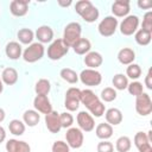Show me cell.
<instances>
[{"mask_svg": "<svg viewBox=\"0 0 152 152\" xmlns=\"http://www.w3.org/2000/svg\"><path fill=\"white\" fill-rule=\"evenodd\" d=\"M127 90H128V93L131 95L137 97V96H139V95H141L144 93V86H142V83H140L138 81H133V82L128 83Z\"/></svg>", "mask_w": 152, "mask_h": 152, "instance_id": "d590c367", "label": "cell"}, {"mask_svg": "<svg viewBox=\"0 0 152 152\" xmlns=\"http://www.w3.org/2000/svg\"><path fill=\"white\" fill-rule=\"evenodd\" d=\"M51 151L52 152H70V147L66 142H64L62 140H57L52 144Z\"/></svg>", "mask_w": 152, "mask_h": 152, "instance_id": "ab89813d", "label": "cell"}, {"mask_svg": "<svg viewBox=\"0 0 152 152\" xmlns=\"http://www.w3.org/2000/svg\"><path fill=\"white\" fill-rule=\"evenodd\" d=\"M10 11L14 17H24L28 11L27 0H13L10 4Z\"/></svg>", "mask_w": 152, "mask_h": 152, "instance_id": "9a60e30c", "label": "cell"}, {"mask_svg": "<svg viewBox=\"0 0 152 152\" xmlns=\"http://www.w3.org/2000/svg\"><path fill=\"white\" fill-rule=\"evenodd\" d=\"M97 152H114V146L108 140H102L97 144Z\"/></svg>", "mask_w": 152, "mask_h": 152, "instance_id": "b9f144b4", "label": "cell"}, {"mask_svg": "<svg viewBox=\"0 0 152 152\" xmlns=\"http://www.w3.org/2000/svg\"><path fill=\"white\" fill-rule=\"evenodd\" d=\"M45 53V48L40 43H32L30 44L23 52V58L27 63H34L43 58Z\"/></svg>", "mask_w": 152, "mask_h": 152, "instance_id": "7a4b0ae2", "label": "cell"}, {"mask_svg": "<svg viewBox=\"0 0 152 152\" xmlns=\"http://www.w3.org/2000/svg\"><path fill=\"white\" fill-rule=\"evenodd\" d=\"M36 38L38 39V43H40V44L50 43L53 39V31L50 26L42 25L36 31Z\"/></svg>", "mask_w": 152, "mask_h": 152, "instance_id": "ac0fdd59", "label": "cell"}, {"mask_svg": "<svg viewBox=\"0 0 152 152\" xmlns=\"http://www.w3.org/2000/svg\"><path fill=\"white\" fill-rule=\"evenodd\" d=\"M81 33H82V26L77 21H71L64 27L62 39L69 48H71L81 38Z\"/></svg>", "mask_w": 152, "mask_h": 152, "instance_id": "6da1fadb", "label": "cell"}, {"mask_svg": "<svg viewBox=\"0 0 152 152\" xmlns=\"http://www.w3.org/2000/svg\"><path fill=\"white\" fill-rule=\"evenodd\" d=\"M118 19L113 15H107L104 17L99 26H97V30H99V33L102 36V37H110L115 33L116 28H118Z\"/></svg>", "mask_w": 152, "mask_h": 152, "instance_id": "8992f818", "label": "cell"}, {"mask_svg": "<svg viewBox=\"0 0 152 152\" xmlns=\"http://www.w3.org/2000/svg\"><path fill=\"white\" fill-rule=\"evenodd\" d=\"M5 53H6V56H7L10 59L15 61V59H18L19 57H21V53H23L21 45H20L18 42H10V43L6 44Z\"/></svg>", "mask_w": 152, "mask_h": 152, "instance_id": "ffe728a7", "label": "cell"}, {"mask_svg": "<svg viewBox=\"0 0 152 152\" xmlns=\"http://www.w3.org/2000/svg\"><path fill=\"white\" fill-rule=\"evenodd\" d=\"M44 121H45V126H46V128L49 129L50 133H53V134L58 133L62 128L61 121H59V114L55 110L46 114L45 118H44Z\"/></svg>", "mask_w": 152, "mask_h": 152, "instance_id": "7c38bea8", "label": "cell"}, {"mask_svg": "<svg viewBox=\"0 0 152 152\" xmlns=\"http://www.w3.org/2000/svg\"><path fill=\"white\" fill-rule=\"evenodd\" d=\"M6 139V131L2 126H0V144Z\"/></svg>", "mask_w": 152, "mask_h": 152, "instance_id": "f6af8a7d", "label": "cell"}, {"mask_svg": "<svg viewBox=\"0 0 152 152\" xmlns=\"http://www.w3.org/2000/svg\"><path fill=\"white\" fill-rule=\"evenodd\" d=\"M96 137L101 140H108L113 135V126H110L107 122H101L95 128Z\"/></svg>", "mask_w": 152, "mask_h": 152, "instance_id": "cb8c5ba5", "label": "cell"}, {"mask_svg": "<svg viewBox=\"0 0 152 152\" xmlns=\"http://www.w3.org/2000/svg\"><path fill=\"white\" fill-rule=\"evenodd\" d=\"M17 36H18L19 42H20L21 44H26V45L32 44V40H33V38H34L33 31L30 30V28H26V27H25V28H20V30L18 31Z\"/></svg>", "mask_w": 152, "mask_h": 152, "instance_id": "f1b7e54d", "label": "cell"}, {"mask_svg": "<svg viewBox=\"0 0 152 152\" xmlns=\"http://www.w3.org/2000/svg\"><path fill=\"white\" fill-rule=\"evenodd\" d=\"M77 124H78V128L82 132H91L95 128V121L94 118L86 110H82L77 114Z\"/></svg>", "mask_w": 152, "mask_h": 152, "instance_id": "30bf717a", "label": "cell"}, {"mask_svg": "<svg viewBox=\"0 0 152 152\" xmlns=\"http://www.w3.org/2000/svg\"><path fill=\"white\" fill-rule=\"evenodd\" d=\"M140 76H141V68L139 64L132 63L127 66V69H126V77L127 78L129 77L132 80H138Z\"/></svg>", "mask_w": 152, "mask_h": 152, "instance_id": "e575fe53", "label": "cell"}, {"mask_svg": "<svg viewBox=\"0 0 152 152\" xmlns=\"http://www.w3.org/2000/svg\"><path fill=\"white\" fill-rule=\"evenodd\" d=\"M139 26V18L134 14L125 17V19L120 24V32L124 36H132L137 32Z\"/></svg>", "mask_w": 152, "mask_h": 152, "instance_id": "9c48e42d", "label": "cell"}, {"mask_svg": "<svg viewBox=\"0 0 152 152\" xmlns=\"http://www.w3.org/2000/svg\"><path fill=\"white\" fill-rule=\"evenodd\" d=\"M83 62L88 66V69H96V68L101 66V64L103 63V57L97 51H89L86 55Z\"/></svg>", "mask_w": 152, "mask_h": 152, "instance_id": "2e32d148", "label": "cell"}, {"mask_svg": "<svg viewBox=\"0 0 152 152\" xmlns=\"http://www.w3.org/2000/svg\"><path fill=\"white\" fill-rule=\"evenodd\" d=\"M135 110L140 116H147L152 113V100L148 94L142 93L135 97Z\"/></svg>", "mask_w": 152, "mask_h": 152, "instance_id": "52a82bcc", "label": "cell"}, {"mask_svg": "<svg viewBox=\"0 0 152 152\" xmlns=\"http://www.w3.org/2000/svg\"><path fill=\"white\" fill-rule=\"evenodd\" d=\"M131 11V6H129V1L128 0H116L113 2L112 5V12H113V17H127L128 13Z\"/></svg>", "mask_w": 152, "mask_h": 152, "instance_id": "4fadbf2b", "label": "cell"}, {"mask_svg": "<svg viewBox=\"0 0 152 152\" xmlns=\"http://www.w3.org/2000/svg\"><path fill=\"white\" fill-rule=\"evenodd\" d=\"M33 107L38 113H42L44 115L52 112V104L49 97L45 95H37L33 100Z\"/></svg>", "mask_w": 152, "mask_h": 152, "instance_id": "8fae6325", "label": "cell"}, {"mask_svg": "<svg viewBox=\"0 0 152 152\" xmlns=\"http://www.w3.org/2000/svg\"><path fill=\"white\" fill-rule=\"evenodd\" d=\"M99 10H97V7H95L94 5L91 6V7H89L87 11H84L82 14H81V17H82V19L86 21V23H94L97 18H99Z\"/></svg>", "mask_w": 152, "mask_h": 152, "instance_id": "836d02e7", "label": "cell"}, {"mask_svg": "<svg viewBox=\"0 0 152 152\" xmlns=\"http://www.w3.org/2000/svg\"><path fill=\"white\" fill-rule=\"evenodd\" d=\"M59 121L62 128H70L74 124V116L69 112H64L59 114Z\"/></svg>", "mask_w": 152, "mask_h": 152, "instance_id": "74e56055", "label": "cell"}, {"mask_svg": "<svg viewBox=\"0 0 152 152\" xmlns=\"http://www.w3.org/2000/svg\"><path fill=\"white\" fill-rule=\"evenodd\" d=\"M112 83L114 86V89L125 90V89H127V86H128V78L124 74H116V75H114Z\"/></svg>", "mask_w": 152, "mask_h": 152, "instance_id": "1f68e13d", "label": "cell"}, {"mask_svg": "<svg viewBox=\"0 0 152 152\" xmlns=\"http://www.w3.org/2000/svg\"><path fill=\"white\" fill-rule=\"evenodd\" d=\"M104 118L107 124L110 126H118L122 122V113L118 108H109L104 112Z\"/></svg>", "mask_w": 152, "mask_h": 152, "instance_id": "d6986e66", "label": "cell"}, {"mask_svg": "<svg viewBox=\"0 0 152 152\" xmlns=\"http://www.w3.org/2000/svg\"><path fill=\"white\" fill-rule=\"evenodd\" d=\"M5 147L7 152H31V147L26 141L17 139H10Z\"/></svg>", "mask_w": 152, "mask_h": 152, "instance_id": "e0dca14e", "label": "cell"}, {"mask_svg": "<svg viewBox=\"0 0 152 152\" xmlns=\"http://www.w3.org/2000/svg\"><path fill=\"white\" fill-rule=\"evenodd\" d=\"M2 90H4V83H2V81H1V76H0V94L2 93Z\"/></svg>", "mask_w": 152, "mask_h": 152, "instance_id": "c3c4849f", "label": "cell"}, {"mask_svg": "<svg viewBox=\"0 0 152 152\" xmlns=\"http://www.w3.org/2000/svg\"><path fill=\"white\" fill-rule=\"evenodd\" d=\"M78 78L84 86L88 87H96L102 82V75L96 69H84L81 71Z\"/></svg>", "mask_w": 152, "mask_h": 152, "instance_id": "5b68a950", "label": "cell"}, {"mask_svg": "<svg viewBox=\"0 0 152 152\" xmlns=\"http://www.w3.org/2000/svg\"><path fill=\"white\" fill-rule=\"evenodd\" d=\"M71 48L75 51V53H77V55H87L91 49V44L87 38L81 37Z\"/></svg>", "mask_w": 152, "mask_h": 152, "instance_id": "484cf974", "label": "cell"}, {"mask_svg": "<svg viewBox=\"0 0 152 152\" xmlns=\"http://www.w3.org/2000/svg\"><path fill=\"white\" fill-rule=\"evenodd\" d=\"M80 103H81V89H78L76 87L69 88L65 93L64 107L69 112H75L78 109Z\"/></svg>", "mask_w": 152, "mask_h": 152, "instance_id": "277c9868", "label": "cell"}, {"mask_svg": "<svg viewBox=\"0 0 152 152\" xmlns=\"http://www.w3.org/2000/svg\"><path fill=\"white\" fill-rule=\"evenodd\" d=\"M138 7L141 8V10H150L152 7V2L150 0H140L138 1Z\"/></svg>", "mask_w": 152, "mask_h": 152, "instance_id": "ee69618b", "label": "cell"}, {"mask_svg": "<svg viewBox=\"0 0 152 152\" xmlns=\"http://www.w3.org/2000/svg\"><path fill=\"white\" fill-rule=\"evenodd\" d=\"M145 86L147 89H150V90L152 89V70L151 69H148L147 75L145 76Z\"/></svg>", "mask_w": 152, "mask_h": 152, "instance_id": "7bdbcfd3", "label": "cell"}, {"mask_svg": "<svg viewBox=\"0 0 152 152\" xmlns=\"http://www.w3.org/2000/svg\"><path fill=\"white\" fill-rule=\"evenodd\" d=\"M71 4H72V2H71L70 0H69V1H61V0L58 1V5H59V6H63V7H68V6H70Z\"/></svg>", "mask_w": 152, "mask_h": 152, "instance_id": "bcb514c9", "label": "cell"}, {"mask_svg": "<svg viewBox=\"0 0 152 152\" xmlns=\"http://www.w3.org/2000/svg\"><path fill=\"white\" fill-rule=\"evenodd\" d=\"M69 49L70 48L63 42L62 38L55 39L48 48V57L51 61H58L68 53Z\"/></svg>", "mask_w": 152, "mask_h": 152, "instance_id": "3957f363", "label": "cell"}, {"mask_svg": "<svg viewBox=\"0 0 152 152\" xmlns=\"http://www.w3.org/2000/svg\"><path fill=\"white\" fill-rule=\"evenodd\" d=\"M59 76L62 77V80H64L65 82H68V83H70V84H75V83H77V81H78V75L76 74L75 70H72V69H70V68H64V69H62L61 72H59Z\"/></svg>", "mask_w": 152, "mask_h": 152, "instance_id": "f546056e", "label": "cell"}, {"mask_svg": "<svg viewBox=\"0 0 152 152\" xmlns=\"http://www.w3.org/2000/svg\"><path fill=\"white\" fill-rule=\"evenodd\" d=\"M40 121V114L34 109H27L23 114V122L28 127H34Z\"/></svg>", "mask_w": 152, "mask_h": 152, "instance_id": "603a6c76", "label": "cell"}, {"mask_svg": "<svg viewBox=\"0 0 152 152\" xmlns=\"http://www.w3.org/2000/svg\"><path fill=\"white\" fill-rule=\"evenodd\" d=\"M134 145L138 148L139 152H152L151 142L148 141L146 133L144 132H137L134 135Z\"/></svg>", "mask_w": 152, "mask_h": 152, "instance_id": "5bb4252c", "label": "cell"}, {"mask_svg": "<svg viewBox=\"0 0 152 152\" xmlns=\"http://www.w3.org/2000/svg\"><path fill=\"white\" fill-rule=\"evenodd\" d=\"M1 81H2V83L7 84V86L15 84L18 81V71L11 66L5 68L2 70V74H1Z\"/></svg>", "mask_w": 152, "mask_h": 152, "instance_id": "d4e9b609", "label": "cell"}, {"mask_svg": "<svg viewBox=\"0 0 152 152\" xmlns=\"http://www.w3.org/2000/svg\"><path fill=\"white\" fill-rule=\"evenodd\" d=\"M141 28L152 32V12H151V11H148V12H146V13L144 14Z\"/></svg>", "mask_w": 152, "mask_h": 152, "instance_id": "60d3db41", "label": "cell"}, {"mask_svg": "<svg viewBox=\"0 0 152 152\" xmlns=\"http://www.w3.org/2000/svg\"><path fill=\"white\" fill-rule=\"evenodd\" d=\"M135 59V52L131 48H124L118 52V61L124 65H129Z\"/></svg>", "mask_w": 152, "mask_h": 152, "instance_id": "7402d4cb", "label": "cell"}, {"mask_svg": "<svg viewBox=\"0 0 152 152\" xmlns=\"http://www.w3.org/2000/svg\"><path fill=\"white\" fill-rule=\"evenodd\" d=\"M8 129L13 135H23L25 132V124L19 119H13L8 124Z\"/></svg>", "mask_w": 152, "mask_h": 152, "instance_id": "4dcf8cb0", "label": "cell"}, {"mask_svg": "<svg viewBox=\"0 0 152 152\" xmlns=\"http://www.w3.org/2000/svg\"><path fill=\"white\" fill-rule=\"evenodd\" d=\"M116 90L112 87H107L101 91V100L103 102H113L116 99Z\"/></svg>", "mask_w": 152, "mask_h": 152, "instance_id": "8d00e7d4", "label": "cell"}, {"mask_svg": "<svg viewBox=\"0 0 152 152\" xmlns=\"http://www.w3.org/2000/svg\"><path fill=\"white\" fill-rule=\"evenodd\" d=\"M93 6V4L89 1V0H80V1H77L76 4H75V11H76V13L77 14H82L84 11H87L89 7H91Z\"/></svg>", "mask_w": 152, "mask_h": 152, "instance_id": "f35d334b", "label": "cell"}, {"mask_svg": "<svg viewBox=\"0 0 152 152\" xmlns=\"http://www.w3.org/2000/svg\"><path fill=\"white\" fill-rule=\"evenodd\" d=\"M99 101H100V97L96 96L93 90H90V89L81 90V102L86 106L87 109H90Z\"/></svg>", "mask_w": 152, "mask_h": 152, "instance_id": "44dd1931", "label": "cell"}, {"mask_svg": "<svg viewBox=\"0 0 152 152\" xmlns=\"http://www.w3.org/2000/svg\"><path fill=\"white\" fill-rule=\"evenodd\" d=\"M132 147V141L127 135H122L116 139L115 148L118 152H128Z\"/></svg>", "mask_w": 152, "mask_h": 152, "instance_id": "d6a6232c", "label": "cell"}, {"mask_svg": "<svg viewBox=\"0 0 152 152\" xmlns=\"http://www.w3.org/2000/svg\"><path fill=\"white\" fill-rule=\"evenodd\" d=\"M51 90V83L49 80L46 78H40L37 81L36 86H34V91L37 95H48Z\"/></svg>", "mask_w": 152, "mask_h": 152, "instance_id": "83f0119b", "label": "cell"}, {"mask_svg": "<svg viewBox=\"0 0 152 152\" xmlns=\"http://www.w3.org/2000/svg\"><path fill=\"white\" fill-rule=\"evenodd\" d=\"M65 139H66V144L69 145V147L80 148L83 145V140H84L83 132L77 127H70L68 128L65 133Z\"/></svg>", "mask_w": 152, "mask_h": 152, "instance_id": "ba28073f", "label": "cell"}, {"mask_svg": "<svg viewBox=\"0 0 152 152\" xmlns=\"http://www.w3.org/2000/svg\"><path fill=\"white\" fill-rule=\"evenodd\" d=\"M151 38H152V32L146 31V30H137L135 34H134V39L137 42V44L141 45V46H146L151 43Z\"/></svg>", "mask_w": 152, "mask_h": 152, "instance_id": "4316f807", "label": "cell"}, {"mask_svg": "<svg viewBox=\"0 0 152 152\" xmlns=\"http://www.w3.org/2000/svg\"><path fill=\"white\" fill-rule=\"evenodd\" d=\"M5 118H6V113L2 108H0V122H2L5 120Z\"/></svg>", "mask_w": 152, "mask_h": 152, "instance_id": "7dc6e473", "label": "cell"}]
</instances>
